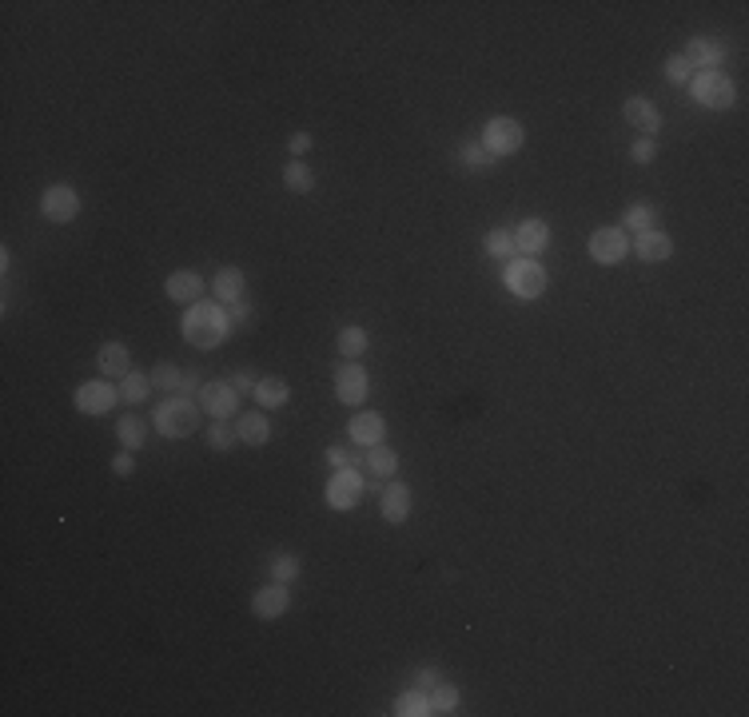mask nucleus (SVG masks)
<instances>
[{
    "label": "nucleus",
    "instance_id": "ea45409f",
    "mask_svg": "<svg viewBox=\"0 0 749 717\" xmlns=\"http://www.w3.org/2000/svg\"><path fill=\"white\" fill-rule=\"evenodd\" d=\"M438 682H443V674H438L435 666H419V669H414V690H427L430 693Z\"/></svg>",
    "mask_w": 749,
    "mask_h": 717
},
{
    "label": "nucleus",
    "instance_id": "ddd939ff",
    "mask_svg": "<svg viewBox=\"0 0 749 717\" xmlns=\"http://www.w3.org/2000/svg\"><path fill=\"white\" fill-rule=\"evenodd\" d=\"M367 390H371V379H367V371L359 363H343L339 371H335V395H339V403L359 406L367 398Z\"/></svg>",
    "mask_w": 749,
    "mask_h": 717
},
{
    "label": "nucleus",
    "instance_id": "9d476101",
    "mask_svg": "<svg viewBox=\"0 0 749 717\" xmlns=\"http://www.w3.org/2000/svg\"><path fill=\"white\" fill-rule=\"evenodd\" d=\"M199 411H204L207 419H236L239 390L231 387L228 379H223V382H204V387H199Z\"/></svg>",
    "mask_w": 749,
    "mask_h": 717
},
{
    "label": "nucleus",
    "instance_id": "7c9ffc66",
    "mask_svg": "<svg viewBox=\"0 0 749 717\" xmlns=\"http://www.w3.org/2000/svg\"><path fill=\"white\" fill-rule=\"evenodd\" d=\"M367 466H371V474L390 478L398 470V454L390 451L387 443H379V446H371V451H367Z\"/></svg>",
    "mask_w": 749,
    "mask_h": 717
},
{
    "label": "nucleus",
    "instance_id": "2f4dec72",
    "mask_svg": "<svg viewBox=\"0 0 749 717\" xmlns=\"http://www.w3.org/2000/svg\"><path fill=\"white\" fill-rule=\"evenodd\" d=\"M459 164L467 167V172H490L494 156L483 148V143H462V148H459Z\"/></svg>",
    "mask_w": 749,
    "mask_h": 717
},
{
    "label": "nucleus",
    "instance_id": "e433bc0d",
    "mask_svg": "<svg viewBox=\"0 0 749 717\" xmlns=\"http://www.w3.org/2000/svg\"><path fill=\"white\" fill-rule=\"evenodd\" d=\"M666 80H669V84H674V88H685V84H690V80H693V64L685 60L682 52H674V56H669V60H666Z\"/></svg>",
    "mask_w": 749,
    "mask_h": 717
},
{
    "label": "nucleus",
    "instance_id": "f03ea898",
    "mask_svg": "<svg viewBox=\"0 0 749 717\" xmlns=\"http://www.w3.org/2000/svg\"><path fill=\"white\" fill-rule=\"evenodd\" d=\"M199 419H204L199 403H191L188 395H167L164 403L156 406V414H151V427L164 438H188L199 430Z\"/></svg>",
    "mask_w": 749,
    "mask_h": 717
},
{
    "label": "nucleus",
    "instance_id": "a211bd4d",
    "mask_svg": "<svg viewBox=\"0 0 749 717\" xmlns=\"http://www.w3.org/2000/svg\"><path fill=\"white\" fill-rule=\"evenodd\" d=\"M411 506H414V498H411V486L406 482H390V486H382V494H379V510H382V518L387 522H406L411 518Z\"/></svg>",
    "mask_w": 749,
    "mask_h": 717
},
{
    "label": "nucleus",
    "instance_id": "c756f323",
    "mask_svg": "<svg viewBox=\"0 0 749 717\" xmlns=\"http://www.w3.org/2000/svg\"><path fill=\"white\" fill-rule=\"evenodd\" d=\"M483 251L490 255V259L506 263L510 255H514V235H510L506 227H490V231H486V239H483Z\"/></svg>",
    "mask_w": 749,
    "mask_h": 717
},
{
    "label": "nucleus",
    "instance_id": "f257e3e1",
    "mask_svg": "<svg viewBox=\"0 0 749 717\" xmlns=\"http://www.w3.org/2000/svg\"><path fill=\"white\" fill-rule=\"evenodd\" d=\"M180 331H183V339H188L196 351L220 347V343H228V335H231L228 307H223V303H215V299L196 303V307H188V315L180 319Z\"/></svg>",
    "mask_w": 749,
    "mask_h": 717
},
{
    "label": "nucleus",
    "instance_id": "aec40b11",
    "mask_svg": "<svg viewBox=\"0 0 749 717\" xmlns=\"http://www.w3.org/2000/svg\"><path fill=\"white\" fill-rule=\"evenodd\" d=\"M96 363H100V374L112 382H120L124 374H132V355H127L124 343H104L100 355H96Z\"/></svg>",
    "mask_w": 749,
    "mask_h": 717
},
{
    "label": "nucleus",
    "instance_id": "412c9836",
    "mask_svg": "<svg viewBox=\"0 0 749 717\" xmlns=\"http://www.w3.org/2000/svg\"><path fill=\"white\" fill-rule=\"evenodd\" d=\"M634 255L642 263H666L669 255H674V239L666 235V231H645V235L634 239Z\"/></svg>",
    "mask_w": 749,
    "mask_h": 717
},
{
    "label": "nucleus",
    "instance_id": "7ed1b4c3",
    "mask_svg": "<svg viewBox=\"0 0 749 717\" xmlns=\"http://www.w3.org/2000/svg\"><path fill=\"white\" fill-rule=\"evenodd\" d=\"M502 283L510 287V295L514 299H542V291H546V267H542L538 259H526V255H518V259H506V271H502Z\"/></svg>",
    "mask_w": 749,
    "mask_h": 717
},
{
    "label": "nucleus",
    "instance_id": "473e14b6",
    "mask_svg": "<svg viewBox=\"0 0 749 717\" xmlns=\"http://www.w3.org/2000/svg\"><path fill=\"white\" fill-rule=\"evenodd\" d=\"M299 570H303V562H299V558H295V554H287V550H283V554H275V558H271V566H267L271 582H283V586H287V582H295V578H299Z\"/></svg>",
    "mask_w": 749,
    "mask_h": 717
},
{
    "label": "nucleus",
    "instance_id": "cd10ccee",
    "mask_svg": "<svg viewBox=\"0 0 749 717\" xmlns=\"http://www.w3.org/2000/svg\"><path fill=\"white\" fill-rule=\"evenodd\" d=\"M148 390H151V374H143V371H132L120 379V398H124L127 406H140L143 398H148Z\"/></svg>",
    "mask_w": 749,
    "mask_h": 717
},
{
    "label": "nucleus",
    "instance_id": "9b49d317",
    "mask_svg": "<svg viewBox=\"0 0 749 717\" xmlns=\"http://www.w3.org/2000/svg\"><path fill=\"white\" fill-rule=\"evenodd\" d=\"M725 40H714V36H693L690 44H685V60L693 64V72H717L725 64Z\"/></svg>",
    "mask_w": 749,
    "mask_h": 717
},
{
    "label": "nucleus",
    "instance_id": "79ce46f5",
    "mask_svg": "<svg viewBox=\"0 0 749 717\" xmlns=\"http://www.w3.org/2000/svg\"><path fill=\"white\" fill-rule=\"evenodd\" d=\"M132 470H135V459H132V454H116V459H112V474H116V478H127Z\"/></svg>",
    "mask_w": 749,
    "mask_h": 717
},
{
    "label": "nucleus",
    "instance_id": "37998d69",
    "mask_svg": "<svg viewBox=\"0 0 749 717\" xmlns=\"http://www.w3.org/2000/svg\"><path fill=\"white\" fill-rule=\"evenodd\" d=\"M228 319H231V327H239V323H247V319H251V307H247V299H239V303H231V307H228Z\"/></svg>",
    "mask_w": 749,
    "mask_h": 717
},
{
    "label": "nucleus",
    "instance_id": "393cba45",
    "mask_svg": "<svg viewBox=\"0 0 749 717\" xmlns=\"http://www.w3.org/2000/svg\"><path fill=\"white\" fill-rule=\"evenodd\" d=\"M251 395H255V403H259V406H283L287 398H291V387H287L279 374H267V379L255 382Z\"/></svg>",
    "mask_w": 749,
    "mask_h": 717
},
{
    "label": "nucleus",
    "instance_id": "a19ab883",
    "mask_svg": "<svg viewBox=\"0 0 749 717\" xmlns=\"http://www.w3.org/2000/svg\"><path fill=\"white\" fill-rule=\"evenodd\" d=\"M327 462H331V470H343V466H359V454L343 451V446H327Z\"/></svg>",
    "mask_w": 749,
    "mask_h": 717
},
{
    "label": "nucleus",
    "instance_id": "f8f14e48",
    "mask_svg": "<svg viewBox=\"0 0 749 717\" xmlns=\"http://www.w3.org/2000/svg\"><path fill=\"white\" fill-rule=\"evenodd\" d=\"M622 116L629 120V127H637L642 135L658 140V132H661V108L653 100H645V96H629V100L622 104Z\"/></svg>",
    "mask_w": 749,
    "mask_h": 717
},
{
    "label": "nucleus",
    "instance_id": "a18cd8bd",
    "mask_svg": "<svg viewBox=\"0 0 749 717\" xmlns=\"http://www.w3.org/2000/svg\"><path fill=\"white\" fill-rule=\"evenodd\" d=\"M199 387H204V382H199V374H196V371H183V387H180V395H191V390L199 395Z\"/></svg>",
    "mask_w": 749,
    "mask_h": 717
},
{
    "label": "nucleus",
    "instance_id": "58836bf2",
    "mask_svg": "<svg viewBox=\"0 0 749 717\" xmlns=\"http://www.w3.org/2000/svg\"><path fill=\"white\" fill-rule=\"evenodd\" d=\"M311 148H315V135H311V132H291V140H287V151H291V159H303Z\"/></svg>",
    "mask_w": 749,
    "mask_h": 717
},
{
    "label": "nucleus",
    "instance_id": "20e7f679",
    "mask_svg": "<svg viewBox=\"0 0 749 717\" xmlns=\"http://www.w3.org/2000/svg\"><path fill=\"white\" fill-rule=\"evenodd\" d=\"M690 92H693V100L709 112H725L737 100V88H733V80L725 76V72H698V76L690 80Z\"/></svg>",
    "mask_w": 749,
    "mask_h": 717
},
{
    "label": "nucleus",
    "instance_id": "c03bdc74",
    "mask_svg": "<svg viewBox=\"0 0 749 717\" xmlns=\"http://www.w3.org/2000/svg\"><path fill=\"white\" fill-rule=\"evenodd\" d=\"M228 382H231V387H236V390H255V382H259V379H255L251 371H236V374H231Z\"/></svg>",
    "mask_w": 749,
    "mask_h": 717
},
{
    "label": "nucleus",
    "instance_id": "6e6552de",
    "mask_svg": "<svg viewBox=\"0 0 749 717\" xmlns=\"http://www.w3.org/2000/svg\"><path fill=\"white\" fill-rule=\"evenodd\" d=\"M120 403V382L112 379H92L76 387V411L80 414H108Z\"/></svg>",
    "mask_w": 749,
    "mask_h": 717
},
{
    "label": "nucleus",
    "instance_id": "2eb2a0df",
    "mask_svg": "<svg viewBox=\"0 0 749 717\" xmlns=\"http://www.w3.org/2000/svg\"><path fill=\"white\" fill-rule=\"evenodd\" d=\"M510 235H514V251L518 255H526V259H538L542 251H546V243H550V227H546V220H522L518 223L514 231H510Z\"/></svg>",
    "mask_w": 749,
    "mask_h": 717
},
{
    "label": "nucleus",
    "instance_id": "4c0bfd02",
    "mask_svg": "<svg viewBox=\"0 0 749 717\" xmlns=\"http://www.w3.org/2000/svg\"><path fill=\"white\" fill-rule=\"evenodd\" d=\"M629 159H634V164H653V159H658V140H650V135L634 140L629 143Z\"/></svg>",
    "mask_w": 749,
    "mask_h": 717
},
{
    "label": "nucleus",
    "instance_id": "0eeeda50",
    "mask_svg": "<svg viewBox=\"0 0 749 717\" xmlns=\"http://www.w3.org/2000/svg\"><path fill=\"white\" fill-rule=\"evenodd\" d=\"M586 251H590V259H594V263L614 267V263H622L629 255V235L622 227H598L594 235H590Z\"/></svg>",
    "mask_w": 749,
    "mask_h": 717
},
{
    "label": "nucleus",
    "instance_id": "dca6fc26",
    "mask_svg": "<svg viewBox=\"0 0 749 717\" xmlns=\"http://www.w3.org/2000/svg\"><path fill=\"white\" fill-rule=\"evenodd\" d=\"M287 605H291V594H287L283 582H271V586H263V590H255V594H251V613L259 621L283 618Z\"/></svg>",
    "mask_w": 749,
    "mask_h": 717
},
{
    "label": "nucleus",
    "instance_id": "c9c22d12",
    "mask_svg": "<svg viewBox=\"0 0 749 717\" xmlns=\"http://www.w3.org/2000/svg\"><path fill=\"white\" fill-rule=\"evenodd\" d=\"M459 709V690L454 685H446V682H438L435 690H430V713H454Z\"/></svg>",
    "mask_w": 749,
    "mask_h": 717
},
{
    "label": "nucleus",
    "instance_id": "b1692460",
    "mask_svg": "<svg viewBox=\"0 0 749 717\" xmlns=\"http://www.w3.org/2000/svg\"><path fill=\"white\" fill-rule=\"evenodd\" d=\"M116 438L124 451H140V446L148 443V419H140V414H120Z\"/></svg>",
    "mask_w": 749,
    "mask_h": 717
},
{
    "label": "nucleus",
    "instance_id": "5701e85b",
    "mask_svg": "<svg viewBox=\"0 0 749 717\" xmlns=\"http://www.w3.org/2000/svg\"><path fill=\"white\" fill-rule=\"evenodd\" d=\"M658 227H661V215L650 204H634L622 215V231H634V235H645V231H658Z\"/></svg>",
    "mask_w": 749,
    "mask_h": 717
},
{
    "label": "nucleus",
    "instance_id": "c85d7f7f",
    "mask_svg": "<svg viewBox=\"0 0 749 717\" xmlns=\"http://www.w3.org/2000/svg\"><path fill=\"white\" fill-rule=\"evenodd\" d=\"M395 713L398 717H427L430 713V693L427 690H406L395 698Z\"/></svg>",
    "mask_w": 749,
    "mask_h": 717
},
{
    "label": "nucleus",
    "instance_id": "a878e982",
    "mask_svg": "<svg viewBox=\"0 0 749 717\" xmlns=\"http://www.w3.org/2000/svg\"><path fill=\"white\" fill-rule=\"evenodd\" d=\"M283 188L295 191V196H311V191H315V172H311L303 159H291V164L283 167Z\"/></svg>",
    "mask_w": 749,
    "mask_h": 717
},
{
    "label": "nucleus",
    "instance_id": "4be33fe9",
    "mask_svg": "<svg viewBox=\"0 0 749 717\" xmlns=\"http://www.w3.org/2000/svg\"><path fill=\"white\" fill-rule=\"evenodd\" d=\"M236 435H239V443H247V446H267L271 443L267 414H259V411L239 414V419H236Z\"/></svg>",
    "mask_w": 749,
    "mask_h": 717
},
{
    "label": "nucleus",
    "instance_id": "1a4fd4ad",
    "mask_svg": "<svg viewBox=\"0 0 749 717\" xmlns=\"http://www.w3.org/2000/svg\"><path fill=\"white\" fill-rule=\"evenodd\" d=\"M40 212L48 223H72L80 215V196L68 183H48L44 196H40Z\"/></svg>",
    "mask_w": 749,
    "mask_h": 717
},
{
    "label": "nucleus",
    "instance_id": "bb28decb",
    "mask_svg": "<svg viewBox=\"0 0 749 717\" xmlns=\"http://www.w3.org/2000/svg\"><path fill=\"white\" fill-rule=\"evenodd\" d=\"M335 347H339L343 358H359V355H367V347H371V335H367L363 327H343Z\"/></svg>",
    "mask_w": 749,
    "mask_h": 717
},
{
    "label": "nucleus",
    "instance_id": "f704fd0d",
    "mask_svg": "<svg viewBox=\"0 0 749 717\" xmlns=\"http://www.w3.org/2000/svg\"><path fill=\"white\" fill-rule=\"evenodd\" d=\"M183 387V371L172 363H159L156 371H151V390H172V395H180Z\"/></svg>",
    "mask_w": 749,
    "mask_h": 717
},
{
    "label": "nucleus",
    "instance_id": "f3484780",
    "mask_svg": "<svg viewBox=\"0 0 749 717\" xmlns=\"http://www.w3.org/2000/svg\"><path fill=\"white\" fill-rule=\"evenodd\" d=\"M351 443L363 446V451H371V446L382 443V435H387V419H382L379 411H359L355 419H351Z\"/></svg>",
    "mask_w": 749,
    "mask_h": 717
},
{
    "label": "nucleus",
    "instance_id": "6ab92c4d",
    "mask_svg": "<svg viewBox=\"0 0 749 717\" xmlns=\"http://www.w3.org/2000/svg\"><path fill=\"white\" fill-rule=\"evenodd\" d=\"M243 291H247V279H243V271H239V267H220V271H215V279H212L215 303L231 307V303L243 299Z\"/></svg>",
    "mask_w": 749,
    "mask_h": 717
},
{
    "label": "nucleus",
    "instance_id": "72a5a7b5",
    "mask_svg": "<svg viewBox=\"0 0 749 717\" xmlns=\"http://www.w3.org/2000/svg\"><path fill=\"white\" fill-rule=\"evenodd\" d=\"M239 443V435H236V427H231V422H223V419H215L212 427H207V446H212V451H220V454H228L231 446Z\"/></svg>",
    "mask_w": 749,
    "mask_h": 717
},
{
    "label": "nucleus",
    "instance_id": "39448f33",
    "mask_svg": "<svg viewBox=\"0 0 749 717\" xmlns=\"http://www.w3.org/2000/svg\"><path fill=\"white\" fill-rule=\"evenodd\" d=\"M522 140H526V132H522V124H518L514 116H494V120H486L483 140H478V143L498 159V156H514V151L522 148Z\"/></svg>",
    "mask_w": 749,
    "mask_h": 717
},
{
    "label": "nucleus",
    "instance_id": "423d86ee",
    "mask_svg": "<svg viewBox=\"0 0 749 717\" xmlns=\"http://www.w3.org/2000/svg\"><path fill=\"white\" fill-rule=\"evenodd\" d=\"M363 490H367V482H363V474H359L355 466H343V470H335L331 478H327V506L331 510H355L359 506V498H363Z\"/></svg>",
    "mask_w": 749,
    "mask_h": 717
},
{
    "label": "nucleus",
    "instance_id": "4468645a",
    "mask_svg": "<svg viewBox=\"0 0 749 717\" xmlns=\"http://www.w3.org/2000/svg\"><path fill=\"white\" fill-rule=\"evenodd\" d=\"M204 291H207V283L196 275V271H172V275L164 279V295L172 303H183V307L204 303Z\"/></svg>",
    "mask_w": 749,
    "mask_h": 717
}]
</instances>
